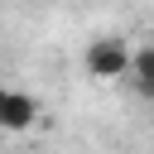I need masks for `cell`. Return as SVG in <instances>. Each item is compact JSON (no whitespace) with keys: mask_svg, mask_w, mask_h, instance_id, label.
I'll list each match as a JSON object with an SVG mask.
<instances>
[{"mask_svg":"<svg viewBox=\"0 0 154 154\" xmlns=\"http://www.w3.org/2000/svg\"><path fill=\"white\" fill-rule=\"evenodd\" d=\"M130 43L120 38V34H101V38H91L87 43V77H96V82H120L125 72H130Z\"/></svg>","mask_w":154,"mask_h":154,"instance_id":"obj_1","label":"cell"},{"mask_svg":"<svg viewBox=\"0 0 154 154\" xmlns=\"http://www.w3.org/2000/svg\"><path fill=\"white\" fill-rule=\"evenodd\" d=\"M38 120V101L19 87H0V130H29Z\"/></svg>","mask_w":154,"mask_h":154,"instance_id":"obj_2","label":"cell"},{"mask_svg":"<svg viewBox=\"0 0 154 154\" xmlns=\"http://www.w3.org/2000/svg\"><path fill=\"white\" fill-rule=\"evenodd\" d=\"M130 87L144 96V101H154V43H144V48H135L130 53Z\"/></svg>","mask_w":154,"mask_h":154,"instance_id":"obj_3","label":"cell"},{"mask_svg":"<svg viewBox=\"0 0 154 154\" xmlns=\"http://www.w3.org/2000/svg\"><path fill=\"white\" fill-rule=\"evenodd\" d=\"M149 106H154V101H149Z\"/></svg>","mask_w":154,"mask_h":154,"instance_id":"obj_4","label":"cell"}]
</instances>
